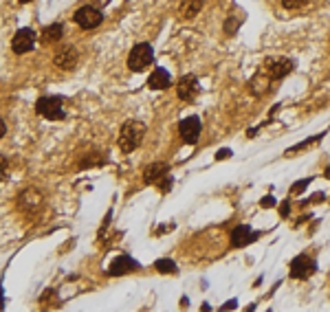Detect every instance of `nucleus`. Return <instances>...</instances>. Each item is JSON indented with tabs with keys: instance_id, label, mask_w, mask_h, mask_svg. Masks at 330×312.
<instances>
[{
	"instance_id": "obj_1",
	"label": "nucleus",
	"mask_w": 330,
	"mask_h": 312,
	"mask_svg": "<svg viewBox=\"0 0 330 312\" xmlns=\"http://www.w3.org/2000/svg\"><path fill=\"white\" fill-rule=\"evenodd\" d=\"M145 137V125L141 121H126L121 125V130H119V150L123 154H130V152H135L139 145H141V141Z\"/></svg>"
},
{
	"instance_id": "obj_2",
	"label": "nucleus",
	"mask_w": 330,
	"mask_h": 312,
	"mask_svg": "<svg viewBox=\"0 0 330 312\" xmlns=\"http://www.w3.org/2000/svg\"><path fill=\"white\" fill-rule=\"evenodd\" d=\"M62 106H64L62 97H40L35 101V113L49 119V121H60V119H66V110Z\"/></svg>"
},
{
	"instance_id": "obj_3",
	"label": "nucleus",
	"mask_w": 330,
	"mask_h": 312,
	"mask_svg": "<svg viewBox=\"0 0 330 312\" xmlns=\"http://www.w3.org/2000/svg\"><path fill=\"white\" fill-rule=\"evenodd\" d=\"M154 62V49L150 47V44H137L135 49L130 51V55H128V69L130 71H143V69H148V66Z\"/></svg>"
},
{
	"instance_id": "obj_4",
	"label": "nucleus",
	"mask_w": 330,
	"mask_h": 312,
	"mask_svg": "<svg viewBox=\"0 0 330 312\" xmlns=\"http://www.w3.org/2000/svg\"><path fill=\"white\" fill-rule=\"evenodd\" d=\"M73 20H75V25L82 27V29H95L104 22V16H101V11L95 5H84L73 13Z\"/></svg>"
},
{
	"instance_id": "obj_5",
	"label": "nucleus",
	"mask_w": 330,
	"mask_h": 312,
	"mask_svg": "<svg viewBox=\"0 0 330 312\" xmlns=\"http://www.w3.org/2000/svg\"><path fill=\"white\" fill-rule=\"evenodd\" d=\"M176 95H179L181 101H194L198 95H201V84H198L196 75L181 77L179 84H176Z\"/></svg>"
},
{
	"instance_id": "obj_6",
	"label": "nucleus",
	"mask_w": 330,
	"mask_h": 312,
	"mask_svg": "<svg viewBox=\"0 0 330 312\" xmlns=\"http://www.w3.org/2000/svg\"><path fill=\"white\" fill-rule=\"evenodd\" d=\"M33 47H35V31H33V29H29V27L18 29L16 35H13V40H11L13 53H18V55L29 53Z\"/></svg>"
},
{
	"instance_id": "obj_7",
	"label": "nucleus",
	"mask_w": 330,
	"mask_h": 312,
	"mask_svg": "<svg viewBox=\"0 0 330 312\" xmlns=\"http://www.w3.org/2000/svg\"><path fill=\"white\" fill-rule=\"evenodd\" d=\"M315 271H317V264L308 255H297L291 262V277L293 279H308Z\"/></svg>"
},
{
	"instance_id": "obj_8",
	"label": "nucleus",
	"mask_w": 330,
	"mask_h": 312,
	"mask_svg": "<svg viewBox=\"0 0 330 312\" xmlns=\"http://www.w3.org/2000/svg\"><path fill=\"white\" fill-rule=\"evenodd\" d=\"M264 66H267V73L271 75V79H273V81L286 77L293 69H295L293 59H289V57H269Z\"/></svg>"
},
{
	"instance_id": "obj_9",
	"label": "nucleus",
	"mask_w": 330,
	"mask_h": 312,
	"mask_svg": "<svg viewBox=\"0 0 330 312\" xmlns=\"http://www.w3.org/2000/svg\"><path fill=\"white\" fill-rule=\"evenodd\" d=\"M201 130H203V125H201V119H198V117H185L179 123L181 139L185 141V143H189V145H194L198 141V137H201Z\"/></svg>"
},
{
	"instance_id": "obj_10",
	"label": "nucleus",
	"mask_w": 330,
	"mask_h": 312,
	"mask_svg": "<svg viewBox=\"0 0 330 312\" xmlns=\"http://www.w3.org/2000/svg\"><path fill=\"white\" fill-rule=\"evenodd\" d=\"M79 62V55H77V49L75 47H62L57 53L53 55V64L57 69L62 71H73Z\"/></svg>"
},
{
	"instance_id": "obj_11",
	"label": "nucleus",
	"mask_w": 330,
	"mask_h": 312,
	"mask_svg": "<svg viewBox=\"0 0 330 312\" xmlns=\"http://www.w3.org/2000/svg\"><path fill=\"white\" fill-rule=\"evenodd\" d=\"M258 237H260L258 231H253V229L247 227V225H240V227H236V229L231 231V247H233V249H245L247 244L255 242Z\"/></svg>"
},
{
	"instance_id": "obj_12",
	"label": "nucleus",
	"mask_w": 330,
	"mask_h": 312,
	"mask_svg": "<svg viewBox=\"0 0 330 312\" xmlns=\"http://www.w3.org/2000/svg\"><path fill=\"white\" fill-rule=\"evenodd\" d=\"M132 271H139V262H135V259L128 257V255H121V257H117L115 262L110 264L108 275L110 277H121V275L132 273Z\"/></svg>"
},
{
	"instance_id": "obj_13",
	"label": "nucleus",
	"mask_w": 330,
	"mask_h": 312,
	"mask_svg": "<svg viewBox=\"0 0 330 312\" xmlns=\"http://www.w3.org/2000/svg\"><path fill=\"white\" fill-rule=\"evenodd\" d=\"M271 75L267 71L264 73H258V75H255L251 81H249V91H251V95L253 97H262V95H267L269 93V88H271Z\"/></svg>"
},
{
	"instance_id": "obj_14",
	"label": "nucleus",
	"mask_w": 330,
	"mask_h": 312,
	"mask_svg": "<svg viewBox=\"0 0 330 312\" xmlns=\"http://www.w3.org/2000/svg\"><path fill=\"white\" fill-rule=\"evenodd\" d=\"M148 86L152 88V91H165V88H170L172 86L170 73H167L165 69H154V73L148 77Z\"/></svg>"
},
{
	"instance_id": "obj_15",
	"label": "nucleus",
	"mask_w": 330,
	"mask_h": 312,
	"mask_svg": "<svg viewBox=\"0 0 330 312\" xmlns=\"http://www.w3.org/2000/svg\"><path fill=\"white\" fill-rule=\"evenodd\" d=\"M167 172H170V165H167V163H152V165H148L145 167V172H143V183L145 185H154L161 176H165Z\"/></svg>"
},
{
	"instance_id": "obj_16",
	"label": "nucleus",
	"mask_w": 330,
	"mask_h": 312,
	"mask_svg": "<svg viewBox=\"0 0 330 312\" xmlns=\"http://www.w3.org/2000/svg\"><path fill=\"white\" fill-rule=\"evenodd\" d=\"M203 9V0H183L179 7V16L183 20H194Z\"/></svg>"
},
{
	"instance_id": "obj_17",
	"label": "nucleus",
	"mask_w": 330,
	"mask_h": 312,
	"mask_svg": "<svg viewBox=\"0 0 330 312\" xmlns=\"http://www.w3.org/2000/svg\"><path fill=\"white\" fill-rule=\"evenodd\" d=\"M60 38H64V27L60 25V22H55V25H51L44 29V33H42V42L44 44H53L57 42Z\"/></svg>"
},
{
	"instance_id": "obj_18",
	"label": "nucleus",
	"mask_w": 330,
	"mask_h": 312,
	"mask_svg": "<svg viewBox=\"0 0 330 312\" xmlns=\"http://www.w3.org/2000/svg\"><path fill=\"white\" fill-rule=\"evenodd\" d=\"M154 269H157L159 273H163V275L179 273V266H176L174 259H157V262H154Z\"/></svg>"
},
{
	"instance_id": "obj_19",
	"label": "nucleus",
	"mask_w": 330,
	"mask_h": 312,
	"mask_svg": "<svg viewBox=\"0 0 330 312\" xmlns=\"http://www.w3.org/2000/svg\"><path fill=\"white\" fill-rule=\"evenodd\" d=\"M321 139H324V132H321V135H317V137H311V139L302 141V143H299V145H293V147H289V150H286V154H297V152L306 150V147L315 145V143H317V141H321Z\"/></svg>"
},
{
	"instance_id": "obj_20",
	"label": "nucleus",
	"mask_w": 330,
	"mask_h": 312,
	"mask_svg": "<svg viewBox=\"0 0 330 312\" xmlns=\"http://www.w3.org/2000/svg\"><path fill=\"white\" fill-rule=\"evenodd\" d=\"M154 185H157V187H159L161 191H163V194H167V191H170V189L174 187V178H172L170 174H165V176H161Z\"/></svg>"
},
{
	"instance_id": "obj_21",
	"label": "nucleus",
	"mask_w": 330,
	"mask_h": 312,
	"mask_svg": "<svg viewBox=\"0 0 330 312\" xmlns=\"http://www.w3.org/2000/svg\"><path fill=\"white\" fill-rule=\"evenodd\" d=\"M240 22H242V20L233 18V16H231V18H227V20H225V27H223V29H225V33H227V35H236L238 27H240Z\"/></svg>"
},
{
	"instance_id": "obj_22",
	"label": "nucleus",
	"mask_w": 330,
	"mask_h": 312,
	"mask_svg": "<svg viewBox=\"0 0 330 312\" xmlns=\"http://www.w3.org/2000/svg\"><path fill=\"white\" fill-rule=\"evenodd\" d=\"M106 161H101V156H86V159H82V163H79V169H86L91 165H104Z\"/></svg>"
},
{
	"instance_id": "obj_23",
	"label": "nucleus",
	"mask_w": 330,
	"mask_h": 312,
	"mask_svg": "<svg viewBox=\"0 0 330 312\" xmlns=\"http://www.w3.org/2000/svg\"><path fill=\"white\" fill-rule=\"evenodd\" d=\"M311 181H313V178H304V181L295 183V185L291 187V194H293V196H299V194H302V191L308 187V185H311Z\"/></svg>"
},
{
	"instance_id": "obj_24",
	"label": "nucleus",
	"mask_w": 330,
	"mask_h": 312,
	"mask_svg": "<svg viewBox=\"0 0 330 312\" xmlns=\"http://www.w3.org/2000/svg\"><path fill=\"white\" fill-rule=\"evenodd\" d=\"M308 0H282L284 9H299V7H304Z\"/></svg>"
},
{
	"instance_id": "obj_25",
	"label": "nucleus",
	"mask_w": 330,
	"mask_h": 312,
	"mask_svg": "<svg viewBox=\"0 0 330 312\" xmlns=\"http://www.w3.org/2000/svg\"><path fill=\"white\" fill-rule=\"evenodd\" d=\"M280 215L282 218H289L291 215V200H284V203L280 205Z\"/></svg>"
},
{
	"instance_id": "obj_26",
	"label": "nucleus",
	"mask_w": 330,
	"mask_h": 312,
	"mask_svg": "<svg viewBox=\"0 0 330 312\" xmlns=\"http://www.w3.org/2000/svg\"><path fill=\"white\" fill-rule=\"evenodd\" d=\"M7 167H9V161H7L5 156L0 154V178H5V174H7Z\"/></svg>"
},
{
	"instance_id": "obj_27",
	"label": "nucleus",
	"mask_w": 330,
	"mask_h": 312,
	"mask_svg": "<svg viewBox=\"0 0 330 312\" xmlns=\"http://www.w3.org/2000/svg\"><path fill=\"white\" fill-rule=\"evenodd\" d=\"M231 156V150H227V147H223V150L216 152V161H223V159H229Z\"/></svg>"
},
{
	"instance_id": "obj_28",
	"label": "nucleus",
	"mask_w": 330,
	"mask_h": 312,
	"mask_svg": "<svg viewBox=\"0 0 330 312\" xmlns=\"http://www.w3.org/2000/svg\"><path fill=\"white\" fill-rule=\"evenodd\" d=\"M264 209H269V207H273L275 205V198H271V196H267V198H262V203H260Z\"/></svg>"
},
{
	"instance_id": "obj_29",
	"label": "nucleus",
	"mask_w": 330,
	"mask_h": 312,
	"mask_svg": "<svg viewBox=\"0 0 330 312\" xmlns=\"http://www.w3.org/2000/svg\"><path fill=\"white\" fill-rule=\"evenodd\" d=\"M236 308H238V299H229L223 306V310H236Z\"/></svg>"
},
{
	"instance_id": "obj_30",
	"label": "nucleus",
	"mask_w": 330,
	"mask_h": 312,
	"mask_svg": "<svg viewBox=\"0 0 330 312\" xmlns=\"http://www.w3.org/2000/svg\"><path fill=\"white\" fill-rule=\"evenodd\" d=\"M7 135V125H5V121H3V119H0V139H3Z\"/></svg>"
},
{
	"instance_id": "obj_31",
	"label": "nucleus",
	"mask_w": 330,
	"mask_h": 312,
	"mask_svg": "<svg viewBox=\"0 0 330 312\" xmlns=\"http://www.w3.org/2000/svg\"><path fill=\"white\" fill-rule=\"evenodd\" d=\"M247 135H249V137H255V135H258V128H251V130L247 132Z\"/></svg>"
},
{
	"instance_id": "obj_32",
	"label": "nucleus",
	"mask_w": 330,
	"mask_h": 312,
	"mask_svg": "<svg viewBox=\"0 0 330 312\" xmlns=\"http://www.w3.org/2000/svg\"><path fill=\"white\" fill-rule=\"evenodd\" d=\"M20 3H22V5H27V3H31V0H20Z\"/></svg>"
}]
</instances>
